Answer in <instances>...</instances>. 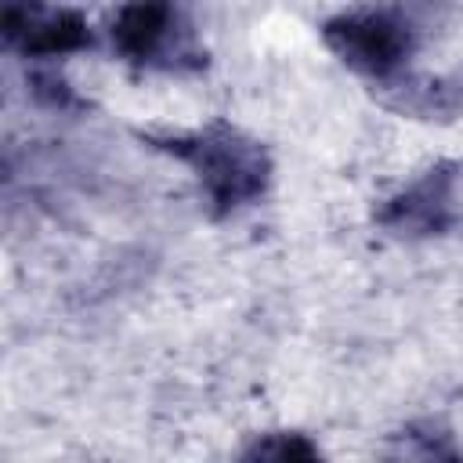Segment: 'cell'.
<instances>
[{"label":"cell","mask_w":463,"mask_h":463,"mask_svg":"<svg viewBox=\"0 0 463 463\" xmlns=\"http://www.w3.org/2000/svg\"><path fill=\"white\" fill-rule=\"evenodd\" d=\"M145 145L181 159L203 184L213 217H228L250 203H257L271 184V156L246 130L213 119L199 130H141Z\"/></svg>","instance_id":"1"},{"label":"cell","mask_w":463,"mask_h":463,"mask_svg":"<svg viewBox=\"0 0 463 463\" xmlns=\"http://www.w3.org/2000/svg\"><path fill=\"white\" fill-rule=\"evenodd\" d=\"M326 47L354 72L380 83L394 80L409 54L416 51V29L402 11L391 7H354L322 22Z\"/></svg>","instance_id":"2"},{"label":"cell","mask_w":463,"mask_h":463,"mask_svg":"<svg viewBox=\"0 0 463 463\" xmlns=\"http://www.w3.org/2000/svg\"><path fill=\"white\" fill-rule=\"evenodd\" d=\"M112 47L123 61L141 69H203L206 47L199 43L192 22L170 4H127L112 18Z\"/></svg>","instance_id":"3"},{"label":"cell","mask_w":463,"mask_h":463,"mask_svg":"<svg viewBox=\"0 0 463 463\" xmlns=\"http://www.w3.org/2000/svg\"><path fill=\"white\" fill-rule=\"evenodd\" d=\"M459 174L463 163H434L412 184L380 203L376 224L398 239H434L449 235L459 221Z\"/></svg>","instance_id":"4"},{"label":"cell","mask_w":463,"mask_h":463,"mask_svg":"<svg viewBox=\"0 0 463 463\" xmlns=\"http://www.w3.org/2000/svg\"><path fill=\"white\" fill-rule=\"evenodd\" d=\"M4 43L25 58H58L90 47V25L72 7L43 4H7L0 14Z\"/></svg>","instance_id":"5"},{"label":"cell","mask_w":463,"mask_h":463,"mask_svg":"<svg viewBox=\"0 0 463 463\" xmlns=\"http://www.w3.org/2000/svg\"><path fill=\"white\" fill-rule=\"evenodd\" d=\"M380 463H463V452L445 427H438L434 420H420L402 427L387 441Z\"/></svg>","instance_id":"6"},{"label":"cell","mask_w":463,"mask_h":463,"mask_svg":"<svg viewBox=\"0 0 463 463\" xmlns=\"http://www.w3.org/2000/svg\"><path fill=\"white\" fill-rule=\"evenodd\" d=\"M239 463H326V456L300 430H268L242 449Z\"/></svg>","instance_id":"7"}]
</instances>
